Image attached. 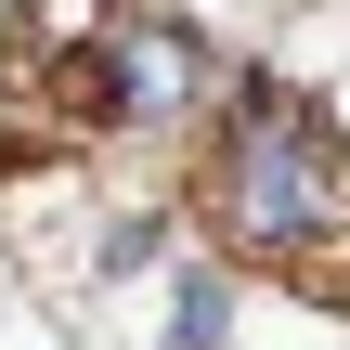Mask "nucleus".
Segmentation results:
<instances>
[{
	"label": "nucleus",
	"mask_w": 350,
	"mask_h": 350,
	"mask_svg": "<svg viewBox=\"0 0 350 350\" xmlns=\"http://www.w3.org/2000/svg\"><path fill=\"white\" fill-rule=\"evenodd\" d=\"M195 221L221 260H260L312 299H350V130H325L286 78H234Z\"/></svg>",
	"instance_id": "1"
},
{
	"label": "nucleus",
	"mask_w": 350,
	"mask_h": 350,
	"mask_svg": "<svg viewBox=\"0 0 350 350\" xmlns=\"http://www.w3.org/2000/svg\"><path fill=\"white\" fill-rule=\"evenodd\" d=\"M208 91H221V65H208V39H195L182 13H117L104 52H91L52 104H65L78 130H130V143H143V130H182Z\"/></svg>",
	"instance_id": "2"
},
{
	"label": "nucleus",
	"mask_w": 350,
	"mask_h": 350,
	"mask_svg": "<svg viewBox=\"0 0 350 350\" xmlns=\"http://www.w3.org/2000/svg\"><path fill=\"white\" fill-rule=\"evenodd\" d=\"M104 26H117V0H26L0 65H13L26 91H52V65H91V52H104Z\"/></svg>",
	"instance_id": "3"
},
{
	"label": "nucleus",
	"mask_w": 350,
	"mask_h": 350,
	"mask_svg": "<svg viewBox=\"0 0 350 350\" xmlns=\"http://www.w3.org/2000/svg\"><path fill=\"white\" fill-rule=\"evenodd\" d=\"M169 325H182V350H208L221 325H234V286H221V273H182V299H169Z\"/></svg>",
	"instance_id": "4"
}]
</instances>
